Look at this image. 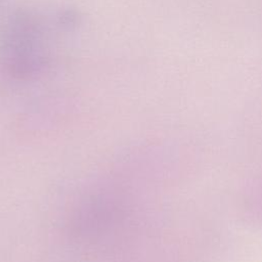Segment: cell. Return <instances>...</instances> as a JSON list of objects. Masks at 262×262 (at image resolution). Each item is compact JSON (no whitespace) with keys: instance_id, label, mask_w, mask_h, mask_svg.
Here are the masks:
<instances>
[{"instance_id":"2","label":"cell","mask_w":262,"mask_h":262,"mask_svg":"<svg viewBox=\"0 0 262 262\" xmlns=\"http://www.w3.org/2000/svg\"><path fill=\"white\" fill-rule=\"evenodd\" d=\"M252 195H251V202L254 203V208L252 209L254 211V213L256 211H258V213L260 214V216H262V180L257 183V185H255L253 191H252Z\"/></svg>"},{"instance_id":"1","label":"cell","mask_w":262,"mask_h":262,"mask_svg":"<svg viewBox=\"0 0 262 262\" xmlns=\"http://www.w3.org/2000/svg\"><path fill=\"white\" fill-rule=\"evenodd\" d=\"M43 24L27 11H18L5 24L0 35V63L10 77L27 81L48 64Z\"/></svg>"}]
</instances>
